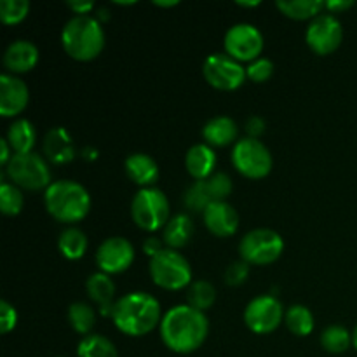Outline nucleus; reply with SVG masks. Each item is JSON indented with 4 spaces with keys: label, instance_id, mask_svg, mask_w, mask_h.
I'll return each mask as SVG.
<instances>
[{
    "label": "nucleus",
    "instance_id": "f257e3e1",
    "mask_svg": "<svg viewBox=\"0 0 357 357\" xmlns=\"http://www.w3.org/2000/svg\"><path fill=\"white\" fill-rule=\"evenodd\" d=\"M209 323L204 312L190 305H176L167 310L160 321V338L176 354L195 352L206 342Z\"/></svg>",
    "mask_w": 357,
    "mask_h": 357
},
{
    "label": "nucleus",
    "instance_id": "f03ea898",
    "mask_svg": "<svg viewBox=\"0 0 357 357\" xmlns=\"http://www.w3.org/2000/svg\"><path fill=\"white\" fill-rule=\"evenodd\" d=\"M112 321L128 337H145L160 326V305L149 293L132 291L115 302Z\"/></svg>",
    "mask_w": 357,
    "mask_h": 357
},
{
    "label": "nucleus",
    "instance_id": "7ed1b4c3",
    "mask_svg": "<svg viewBox=\"0 0 357 357\" xmlns=\"http://www.w3.org/2000/svg\"><path fill=\"white\" fill-rule=\"evenodd\" d=\"M49 215L61 223H77L91 211V195L80 183L72 180L52 181L44 194Z\"/></svg>",
    "mask_w": 357,
    "mask_h": 357
},
{
    "label": "nucleus",
    "instance_id": "20e7f679",
    "mask_svg": "<svg viewBox=\"0 0 357 357\" xmlns=\"http://www.w3.org/2000/svg\"><path fill=\"white\" fill-rule=\"evenodd\" d=\"M61 44L70 58L91 61L98 58L105 47L103 26L94 16H73L63 26Z\"/></svg>",
    "mask_w": 357,
    "mask_h": 357
},
{
    "label": "nucleus",
    "instance_id": "39448f33",
    "mask_svg": "<svg viewBox=\"0 0 357 357\" xmlns=\"http://www.w3.org/2000/svg\"><path fill=\"white\" fill-rule=\"evenodd\" d=\"M132 222L146 232L164 229L169 222V201L166 194L155 187L142 188L131 202Z\"/></svg>",
    "mask_w": 357,
    "mask_h": 357
},
{
    "label": "nucleus",
    "instance_id": "423d86ee",
    "mask_svg": "<svg viewBox=\"0 0 357 357\" xmlns=\"http://www.w3.org/2000/svg\"><path fill=\"white\" fill-rule=\"evenodd\" d=\"M150 278L159 288L178 291L192 284V267L187 258L176 250L166 248L157 257L150 258Z\"/></svg>",
    "mask_w": 357,
    "mask_h": 357
},
{
    "label": "nucleus",
    "instance_id": "0eeeda50",
    "mask_svg": "<svg viewBox=\"0 0 357 357\" xmlns=\"http://www.w3.org/2000/svg\"><path fill=\"white\" fill-rule=\"evenodd\" d=\"M6 173L16 187L26 190H42L52 183L47 162L35 152L14 153L6 166Z\"/></svg>",
    "mask_w": 357,
    "mask_h": 357
},
{
    "label": "nucleus",
    "instance_id": "6e6552de",
    "mask_svg": "<svg viewBox=\"0 0 357 357\" xmlns=\"http://www.w3.org/2000/svg\"><path fill=\"white\" fill-rule=\"evenodd\" d=\"M284 251L281 234L272 229H255L241 239L239 253L246 264L268 265L274 264Z\"/></svg>",
    "mask_w": 357,
    "mask_h": 357
},
{
    "label": "nucleus",
    "instance_id": "1a4fd4ad",
    "mask_svg": "<svg viewBox=\"0 0 357 357\" xmlns=\"http://www.w3.org/2000/svg\"><path fill=\"white\" fill-rule=\"evenodd\" d=\"M232 164L243 176L251 180L265 178L272 171V153L260 139L243 138L234 145Z\"/></svg>",
    "mask_w": 357,
    "mask_h": 357
},
{
    "label": "nucleus",
    "instance_id": "9d476101",
    "mask_svg": "<svg viewBox=\"0 0 357 357\" xmlns=\"http://www.w3.org/2000/svg\"><path fill=\"white\" fill-rule=\"evenodd\" d=\"M202 73H204L206 82L220 91L239 89L244 80L248 79L246 68L239 61L230 58L227 52L225 54L223 52L209 54L202 65Z\"/></svg>",
    "mask_w": 357,
    "mask_h": 357
},
{
    "label": "nucleus",
    "instance_id": "9b49d317",
    "mask_svg": "<svg viewBox=\"0 0 357 357\" xmlns=\"http://www.w3.org/2000/svg\"><path fill=\"white\" fill-rule=\"evenodd\" d=\"M225 52L236 61H255L264 51V35L255 24L237 23L227 30L223 38Z\"/></svg>",
    "mask_w": 357,
    "mask_h": 357
},
{
    "label": "nucleus",
    "instance_id": "f8f14e48",
    "mask_svg": "<svg viewBox=\"0 0 357 357\" xmlns=\"http://www.w3.org/2000/svg\"><path fill=\"white\" fill-rule=\"evenodd\" d=\"M284 317L282 303L272 295H261L251 300L244 310V323L258 335L272 333L279 328Z\"/></svg>",
    "mask_w": 357,
    "mask_h": 357
},
{
    "label": "nucleus",
    "instance_id": "ddd939ff",
    "mask_svg": "<svg viewBox=\"0 0 357 357\" xmlns=\"http://www.w3.org/2000/svg\"><path fill=\"white\" fill-rule=\"evenodd\" d=\"M305 40L316 54L328 56L340 47L344 40V28L333 14H319L310 21L305 31Z\"/></svg>",
    "mask_w": 357,
    "mask_h": 357
},
{
    "label": "nucleus",
    "instance_id": "4468645a",
    "mask_svg": "<svg viewBox=\"0 0 357 357\" xmlns=\"http://www.w3.org/2000/svg\"><path fill=\"white\" fill-rule=\"evenodd\" d=\"M135 261V248L124 237H108L96 251V264L105 274H121Z\"/></svg>",
    "mask_w": 357,
    "mask_h": 357
},
{
    "label": "nucleus",
    "instance_id": "2eb2a0df",
    "mask_svg": "<svg viewBox=\"0 0 357 357\" xmlns=\"http://www.w3.org/2000/svg\"><path fill=\"white\" fill-rule=\"evenodd\" d=\"M30 101V91L20 77L13 73H2L0 77V115L14 117L26 108Z\"/></svg>",
    "mask_w": 357,
    "mask_h": 357
},
{
    "label": "nucleus",
    "instance_id": "dca6fc26",
    "mask_svg": "<svg viewBox=\"0 0 357 357\" xmlns=\"http://www.w3.org/2000/svg\"><path fill=\"white\" fill-rule=\"evenodd\" d=\"M204 225L213 236L230 237L239 229V215L227 201H213L202 213Z\"/></svg>",
    "mask_w": 357,
    "mask_h": 357
},
{
    "label": "nucleus",
    "instance_id": "f3484780",
    "mask_svg": "<svg viewBox=\"0 0 357 357\" xmlns=\"http://www.w3.org/2000/svg\"><path fill=\"white\" fill-rule=\"evenodd\" d=\"M38 63V49L30 40H14L7 45L3 52V65L13 75L26 73Z\"/></svg>",
    "mask_w": 357,
    "mask_h": 357
},
{
    "label": "nucleus",
    "instance_id": "a211bd4d",
    "mask_svg": "<svg viewBox=\"0 0 357 357\" xmlns=\"http://www.w3.org/2000/svg\"><path fill=\"white\" fill-rule=\"evenodd\" d=\"M44 155L52 164H66L73 160L77 150L73 145L72 136L68 135L65 128H52L44 138Z\"/></svg>",
    "mask_w": 357,
    "mask_h": 357
},
{
    "label": "nucleus",
    "instance_id": "6ab92c4d",
    "mask_svg": "<svg viewBox=\"0 0 357 357\" xmlns=\"http://www.w3.org/2000/svg\"><path fill=\"white\" fill-rule=\"evenodd\" d=\"M216 166V153L206 143H197V145L190 146L185 155V167H187L188 174L194 178L195 181L208 180L213 176V169Z\"/></svg>",
    "mask_w": 357,
    "mask_h": 357
},
{
    "label": "nucleus",
    "instance_id": "aec40b11",
    "mask_svg": "<svg viewBox=\"0 0 357 357\" xmlns=\"http://www.w3.org/2000/svg\"><path fill=\"white\" fill-rule=\"evenodd\" d=\"M124 167L129 180L143 188L152 187L159 178V166L153 160V157L146 155V153H131L126 159Z\"/></svg>",
    "mask_w": 357,
    "mask_h": 357
},
{
    "label": "nucleus",
    "instance_id": "412c9836",
    "mask_svg": "<svg viewBox=\"0 0 357 357\" xmlns=\"http://www.w3.org/2000/svg\"><path fill=\"white\" fill-rule=\"evenodd\" d=\"M239 135V129L234 119L227 115L209 119L202 128V138L206 139V145L209 146H227L234 143Z\"/></svg>",
    "mask_w": 357,
    "mask_h": 357
},
{
    "label": "nucleus",
    "instance_id": "4be33fe9",
    "mask_svg": "<svg viewBox=\"0 0 357 357\" xmlns=\"http://www.w3.org/2000/svg\"><path fill=\"white\" fill-rule=\"evenodd\" d=\"M195 232L194 222L188 215L180 213V215L173 216V218L167 222V225L164 227V243L167 244V248L171 250H180V248L187 246L192 241Z\"/></svg>",
    "mask_w": 357,
    "mask_h": 357
},
{
    "label": "nucleus",
    "instance_id": "5701e85b",
    "mask_svg": "<svg viewBox=\"0 0 357 357\" xmlns=\"http://www.w3.org/2000/svg\"><path fill=\"white\" fill-rule=\"evenodd\" d=\"M6 139L9 142L14 153H28L31 152L35 142H37V131H35L33 124L30 121L20 119L14 124H10Z\"/></svg>",
    "mask_w": 357,
    "mask_h": 357
},
{
    "label": "nucleus",
    "instance_id": "b1692460",
    "mask_svg": "<svg viewBox=\"0 0 357 357\" xmlns=\"http://www.w3.org/2000/svg\"><path fill=\"white\" fill-rule=\"evenodd\" d=\"M275 7L291 20H314L324 9V2L321 0H278Z\"/></svg>",
    "mask_w": 357,
    "mask_h": 357
},
{
    "label": "nucleus",
    "instance_id": "393cba45",
    "mask_svg": "<svg viewBox=\"0 0 357 357\" xmlns=\"http://www.w3.org/2000/svg\"><path fill=\"white\" fill-rule=\"evenodd\" d=\"M86 289L89 298L96 302L100 309L101 307L114 305L112 300H114L115 295V284L110 279V275L105 274V272H96V274L89 275L86 282Z\"/></svg>",
    "mask_w": 357,
    "mask_h": 357
},
{
    "label": "nucleus",
    "instance_id": "a878e982",
    "mask_svg": "<svg viewBox=\"0 0 357 357\" xmlns=\"http://www.w3.org/2000/svg\"><path fill=\"white\" fill-rule=\"evenodd\" d=\"M58 250L68 260H79L87 250V236L77 227H68L59 234Z\"/></svg>",
    "mask_w": 357,
    "mask_h": 357
},
{
    "label": "nucleus",
    "instance_id": "bb28decb",
    "mask_svg": "<svg viewBox=\"0 0 357 357\" xmlns=\"http://www.w3.org/2000/svg\"><path fill=\"white\" fill-rule=\"evenodd\" d=\"M77 356L79 357H119L117 349L108 340L107 337L98 333H91L80 340L77 347Z\"/></svg>",
    "mask_w": 357,
    "mask_h": 357
},
{
    "label": "nucleus",
    "instance_id": "cd10ccee",
    "mask_svg": "<svg viewBox=\"0 0 357 357\" xmlns=\"http://www.w3.org/2000/svg\"><path fill=\"white\" fill-rule=\"evenodd\" d=\"M288 330L296 337H307L314 331V316L305 305H291L284 314Z\"/></svg>",
    "mask_w": 357,
    "mask_h": 357
},
{
    "label": "nucleus",
    "instance_id": "c85d7f7f",
    "mask_svg": "<svg viewBox=\"0 0 357 357\" xmlns=\"http://www.w3.org/2000/svg\"><path fill=\"white\" fill-rule=\"evenodd\" d=\"M321 345L330 354H342L352 345V333H349L347 328L338 326V324L328 326L321 333Z\"/></svg>",
    "mask_w": 357,
    "mask_h": 357
},
{
    "label": "nucleus",
    "instance_id": "c756f323",
    "mask_svg": "<svg viewBox=\"0 0 357 357\" xmlns=\"http://www.w3.org/2000/svg\"><path fill=\"white\" fill-rule=\"evenodd\" d=\"M68 323L77 333L89 335L96 324V312L84 302H75L68 307Z\"/></svg>",
    "mask_w": 357,
    "mask_h": 357
},
{
    "label": "nucleus",
    "instance_id": "7c9ffc66",
    "mask_svg": "<svg viewBox=\"0 0 357 357\" xmlns=\"http://www.w3.org/2000/svg\"><path fill=\"white\" fill-rule=\"evenodd\" d=\"M187 298L188 305L204 312V310L211 309L213 303H215L216 289L208 281H194L190 284V288H188Z\"/></svg>",
    "mask_w": 357,
    "mask_h": 357
},
{
    "label": "nucleus",
    "instance_id": "2f4dec72",
    "mask_svg": "<svg viewBox=\"0 0 357 357\" xmlns=\"http://www.w3.org/2000/svg\"><path fill=\"white\" fill-rule=\"evenodd\" d=\"M213 202L211 194L208 190L206 180L194 181L185 192V206L194 213H204L206 208Z\"/></svg>",
    "mask_w": 357,
    "mask_h": 357
},
{
    "label": "nucleus",
    "instance_id": "473e14b6",
    "mask_svg": "<svg viewBox=\"0 0 357 357\" xmlns=\"http://www.w3.org/2000/svg\"><path fill=\"white\" fill-rule=\"evenodd\" d=\"M24 206V197L21 194L20 188L14 183H7L3 181L0 185V209L3 215L7 216H16L20 215L21 209Z\"/></svg>",
    "mask_w": 357,
    "mask_h": 357
},
{
    "label": "nucleus",
    "instance_id": "72a5a7b5",
    "mask_svg": "<svg viewBox=\"0 0 357 357\" xmlns=\"http://www.w3.org/2000/svg\"><path fill=\"white\" fill-rule=\"evenodd\" d=\"M30 13L28 0H2L0 2V20L6 24H17Z\"/></svg>",
    "mask_w": 357,
    "mask_h": 357
},
{
    "label": "nucleus",
    "instance_id": "f704fd0d",
    "mask_svg": "<svg viewBox=\"0 0 357 357\" xmlns=\"http://www.w3.org/2000/svg\"><path fill=\"white\" fill-rule=\"evenodd\" d=\"M206 183H208V190L213 201H225L234 190L232 178L227 173H215L206 180Z\"/></svg>",
    "mask_w": 357,
    "mask_h": 357
},
{
    "label": "nucleus",
    "instance_id": "c9c22d12",
    "mask_svg": "<svg viewBox=\"0 0 357 357\" xmlns=\"http://www.w3.org/2000/svg\"><path fill=\"white\" fill-rule=\"evenodd\" d=\"M274 63L271 61L268 58H258L255 61L250 63V66L246 68V75L248 79H251L253 82H265L272 77L274 73Z\"/></svg>",
    "mask_w": 357,
    "mask_h": 357
},
{
    "label": "nucleus",
    "instance_id": "e433bc0d",
    "mask_svg": "<svg viewBox=\"0 0 357 357\" xmlns=\"http://www.w3.org/2000/svg\"><path fill=\"white\" fill-rule=\"evenodd\" d=\"M248 275H250V264L244 260L232 261L225 271V282L229 286H241L246 282Z\"/></svg>",
    "mask_w": 357,
    "mask_h": 357
},
{
    "label": "nucleus",
    "instance_id": "4c0bfd02",
    "mask_svg": "<svg viewBox=\"0 0 357 357\" xmlns=\"http://www.w3.org/2000/svg\"><path fill=\"white\" fill-rule=\"evenodd\" d=\"M17 324V312L7 300L0 302V331L3 335L13 331Z\"/></svg>",
    "mask_w": 357,
    "mask_h": 357
},
{
    "label": "nucleus",
    "instance_id": "58836bf2",
    "mask_svg": "<svg viewBox=\"0 0 357 357\" xmlns=\"http://www.w3.org/2000/svg\"><path fill=\"white\" fill-rule=\"evenodd\" d=\"M265 121L261 117H258V115H253V117H250L246 121V132L250 138H260L261 135L265 132Z\"/></svg>",
    "mask_w": 357,
    "mask_h": 357
},
{
    "label": "nucleus",
    "instance_id": "ea45409f",
    "mask_svg": "<svg viewBox=\"0 0 357 357\" xmlns=\"http://www.w3.org/2000/svg\"><path fill=\"white\" fill-rule=\"evenodd\" d=\"M66 6L75 13V16H89L91 10L96 7L91 0H70V2H66Z\"/></svg>",
    "mask_w": 357,
    "mask_h": 357
},
{
    "label": "nucleus",
    "instance_id": "a19ab883",
    "mask_svg": "<svg viewBox=\"0 0 357 357\" xmlns=\"http://www.w3.org/2000/svg\"><path fill=\"white\" fill-rule=\"evenodd\" d=\"M352 6H354L352 0H328V2H324V9L330 10V14L344 13V10L351 9Z\"/></svg>",
    "mask_w": 357,
    "mask_h": 357
},
{
    "label": "nucleus",
    "instance_id": "79ce46f5",
    "mask_svg": "<svg viewBox=\"0 0 357 357\" xmlns=\"http://www.w3.org/2000/svg\"><path fill=\"white\" fill-rule=\"evenodd\" d=\"M164 250H166V248H162V241L157 239V237H149V239L143 243V251H145L150 258L157 257V255Z\"/></svg>",
    "mask_w": 357,
    "mask_h": 357
},
{
    "label": "nucleus",
    "instance_id": "37998d69",
    "mask_svg": "<svg viewBox=\"0 0 357 357\" xmlns=\"http://www.w3.org/2000/svg\"><path fill=\"white\" fill-rule=\"evenodd\" d=\"M13 149H10L9 142H7L6 138L0 139V164H2L3 167L7 166V164L10 162V159H13Z\"/></svg>",
    "mask_w": 357,
    "mask_h": 357
},
{
    "label": "nucleus",
    "instance_id": "c03bdc74",
    "mask_svg": "<svg viewBox=\"0 0 357 357\" xmlns=\"http://www.w3.org/2000/svg\"><path fill=\"white\" fill-rule=\"evenodd\" d=\"M82 155H84V159L93 160V159H96V157H98V150L91 149V146H86V149L82 150Z\"/></svg>",
    "mask_w": 357,
    "mask_h": 357
},
{
    "label": "nucleus",
    "instance_id": "a18cd8bd",
    "mask_svg": "<svg viewBox=\"0 0 357 357\" xmlns=\"http://www.w3.org/2000/svg\"><path fill=\"white\" fill-rule=\"evenodd\" d=\"M98 21H108V10L105 7H98Z\"/></svg>",
    "mask_w": 357,
    "mask_h": 357
},
{
    "label": "nucleus",
    "instance_id": "49530a36",
    "mask_svg": "<svg viewBox=\"0 0 357 357\" xmlns=\"http://www.w3.org/2000/svg\"><path fill=\"white\" fill-rule=\"evenodd\" d=\"M236 3L241 7H257L260 6V0H253V2H243V0H237Z\"/></svg>",
    "mask_w": 357,
    "mask_h": 357
},
{
    "label": "nucleus",
    "instance_id": "de8ad7c7",
    "mask_svg": "<svg viewBox=\"0 0 357 357\" xmlns=\"http://www.w3.org/2000/svg\"><path fill=\"white\" fill-rule=\"evenodd\" d=\"M153 3L159 7H173V6H178V0H169V2H160V0H155Z\"/></svg>",
    "mask_w": 357,
    "mask_h": 357
},
{
    "label": "nucleus",
    "instance_id": "09e8293b",
    "mask_svg": "<svg viewBox=\"0 0 357 357\" xmlns=\"http://www.w3.org/2000/svg\"><path fill=\"white\" fill-rule=\"evenodd\" d=\"M352 345H354V349L357 351V326L354 328V331H352Z\"/></svg>",
    "mask_w": 357,
    "mask_h": 357
},
{
    "label": "nucleus",
    "instance_id": "8fccbe9b",
    "mask_svg": "<svg viewBox=\"0 0 357 357\" xmlns=\"http://www.w3.org/2000/svg\"><path fill=\"white\" fill-rule=\"evenodd\" d=\"M115 3H117V6H132L135 2H115Z\"/></svg>",
    "mask_w": 357,
    "mask_h": 357
}]
</instances>
